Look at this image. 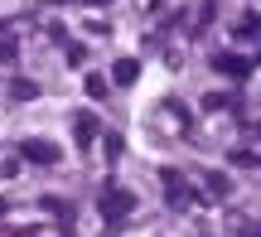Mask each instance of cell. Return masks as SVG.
Segmentation results:
<instances>
[{
  "instance_id": "1",
  "label": "cell",
  "mask_w": 261,
  "mask_h": 237,
  "mask_svg": "<svg viewBox=\"0 0 261 237\" xmlns=\"http://www.w3.org/2000/svg\"><path fill=\"white\" fill-rule=\"evenodd\" d=\"M97 203H102V218L121 223L126 213L136 208V194H126V189H116V184H107V189H102V199H97Z\"/></svg>"
},
{
  "instance_id": "2",
  "label": "cell",
  "mask_w": 261,
  "mask_h": 237,
  "mask_svg": "<svg viewBox=\"0 0 261 237\" xmlns=\"http://www.w3.org/2000/svg\"><path fill=\"white\" fill-rule=\"evenodd\" d=\"M19 155L34 160V165H54L58 160V145H48V141H19Z\"/></svg>"
},
{
  "instance_id": "3",
  "label": "cell",
  "mask_w": 261,
  "mask_h": 237,
  "mask_svg": "<svg viewBox=\"0 0 261 237\" xmlns=\"http://www.w3.org/2000/svg\"><path fill=\"white\" fill-rule=\"evenodd\" d=\"M213 68L223 77H247V73H252V63H247L242 54H213Z\"/></svg>"
},
{
  "instance_id": "4",
  "label": "cell",
  "mask_w": 261,
  "mask_h": 237,
  "mask_svg": "<svg viewBox=\"0 0 261 237\" xmlns=\"http://www.w3.org/2000/svg\"><path fill=\"white\" fill-rule=\"evenodd\" d=\"M73 131H77V141H83V145H92L97 141V131H102V126H97V116H77V121H73Z\"/></svg>"
},
{
  "instance_id": "5",
  "label": "cell",
  "mask_w": 261,
  "mask_h": 237,
  "mask_svg": "<svg viewBox=\"0 0 261 237\" xmlns=\"http://www.w3.org/2000/svg\"><path fill=\"white\" fill-rule=\"evenodd\" d=\"M237 39H256V44H261V15H242V24H237Z\"/></svg>"
},
{
  "instance_id": "6",
  "label": "cell",
  "mask_w": 261,
  "mask_h": 237,
  "mask_svg": "<svg viewBox=\"0 0 261 237\" xmlns=\"http://www.w3.org/2000/svg\"><path fill=\"white\" fill-rule=\"evenodd\" d=\"M136 73H140V63H136V58H121V63H116V83H121V87L136 83Z\"/></svg>"
},
{
  "instance_id": "7",
  "label": "cell",
  "mask_w": 261,
  "mask_h": 237,
  "mask_svg": "<svg viewBox=\"0 0 261 237\" xmlns=\"http://www.w3.org/2000/svg\"><path fill=\"white\" fill-rule=\"evenodd\" d=\"M208 194H218V199H227V194H232V179H227V174H208Z\"/></svg>"
},
{
  "instance_id": "8",
  "label": "cell",
  "mask_w": 261,
  "mask_h": 237,
  "mask_svg": "<svg viewBox=\"0 0 261 237\" xmlns=\"http://www.w3.org/2000/svg\"><path fill=\"white\" fill-rule=\"evenodd\" d=\"M10 97H15V102H29V97H39V83H15Z\"/></svg>"
},
{
  "instance_id": "9",
  "label": "cell",
  "mask_w": 261,
  "mask_h": 237,
  "mask_svg": "<svg viewBox=\"0 0 261 237\" xmlns=\"http://www.w3.org/2000/svg\"><path fill=\"white\" fill-rule=\"evenodd\" d=\"M223 107H227L223 92H208V97H203V112H223Z\"/></svg>"
},
{
  "instance_id": "10",
  "label": "cell",
  "mask_w": 261,
  "mask_h": 237,
  "mask_svg": "<svg viewBox=\"0 0 261 237\" xmlns=\"http://www.w3.org/2000/svg\"><path fill=\"white\" fill-rule=\"evenodd\" d=\"M87 92H92V97H107V77L92 73V77H87Z\"/></svg>"
}]
</instances>
